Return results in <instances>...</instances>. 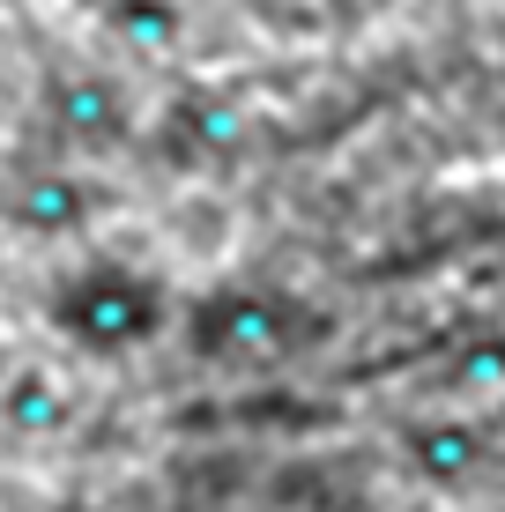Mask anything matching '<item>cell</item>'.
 Here are the masks:
<instances>
[{
    "label": "cell",
    "mask_w": 505,
    "mask_h": 512,
    "mask_svg": "<svg viewBox=\"0 0 505 512\" xmlns=\"http://www.w3.org/2000/svg\"><path fill=\"white\" fill-rule=\"evenodd\" d=\"M327 334V312H312L283 282H208L179 305V342L208 372H275L305 357Z\"/></svg>",
    "instance_id": "2"
},
{
    "label": "cell",
    "mask_w": 505,
    "mask_h": 512,
    "mask_svg": "<svg viewBox=\"0 0 505 512\" xmlns=\"http://www.w3.org/2000/svg\"><path fill=\"white\" fill-rule=\"evenodd\" d=\"M246 112H238L231 97H208V90H186L164 104V119H156V149L171 156V164H223V156L246 149Z\"/></svg>",
    "instance_id": "6"
},
{
    "label": "cell",
    "mask_w": 505,
    "mask_h": 512,
    "mask_svg": "<svg viewBox=\"0 0 505 512\" xmlns=\"http://www.w3.org/2000/svg\"><path fill=\"white\" fill-rule=\"evenodd\" d=\"M104 30L134 52H171L186 38V0H104Z\"/></svg>",
    "instance_id": "8"
},
{
    "label": "cell",
    "mask_w": 505,
    "mask_h": 512,
    "mask_svg": "<svg viewBox=\"0 0 505 512\" xmlns=\"http://www.w3.org/2000/svg\"><path fill=\"white\" fill-rule=\"evenodd\" d=\"M402 468L416 475L424 490L439 498H461L491 475V431L461 409H431V416H409L402 423Z\"/></svg>",
    "instance_id": "5"
},
{
    "label": "cell",
    "mask_w": 505,
    "mask_h": 512,
    "mask_svg": "<svg viewBox=\"0 0 505 512\" xmlns=\"http://www.w3.org/2000/svg\"><path fill=\"white\" fill-rule=\"evenodd\" d=\"M179 305L186 297L171 290L164 268L127 260V253H90V260H67L45 282L38 312L60 334V349H75L90 364H134L179 334Z\"/></svg>",
    "instance_id": "1"
},
{
    "label": "cell",
    "mask_w": 505,
    "mask_h": 512,
    "mask_svg": "<svg viewBox=\"0 0 505 512\" xmlns=\"http://www.w3.org/2000/svg\"><path fill=\"white\" fill-rule=\"evenodd\" d=\"M104 208H112V193H104L82 164H30V171L8 179V193H0V223H8L15 238H38V245L90 238V223Z\"/></svg>",
    "instance_id": "4"
},
{
    "label": "cell",
    "mask_w": 505,
    "mask_h": 512,
    "mask_svg": "<svg viewBox=\"0 0 505 512\" xmlns=\"http://www.w3.org/2000/svg\"><path fill=\"white\" fill-rule=\"evenodd\" d=\"M45 134L60 141L67 156H119L134 134H142V104L119 75L104 67H52L45 75Z\"/></svg>",
    "instance_id": "3"
},
{
    "label": "cell",
    "mask_w": 505,
    "mask_h": 512,
    "mask_svg": "<svg viewBox=\"0 0 505 512\" xmlns=\"http://www.w3.org/2000/svg\"><path fill=\"white\" fill-rule=\"evenodd\" d=\"M15 372V342H8V327H0V379Z\"/></svg>",
    "instance_id": "9"
},
{
    "label": "cell",
    "mask_w": 505,
    "mask_h": 512,
    "mask_svg": "<svg viewBox=\"0 0 505 512\" xmlns=\"http://www.w3.org/2000/svg\"><path fill=\"white\" fill-rule=\"evenodd\" d=\"M75 423H82V394L75 386H67L60 372H45V364L15 357V372L0 379V431L23 438V446H60Z\"/></svg>",
    "instance_id": "7"
}]
</instances>
